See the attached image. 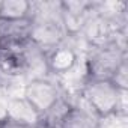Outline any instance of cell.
I'll use <instances>...</instances> for the list:
<instances>
[{
  "instance_id": "obj_1",
  "label": "cell",
  "mask_w": 128,
  "mask_h": 128,
  "mask_svg": "<svg viewBox=\"0 0 128 128\" xmlns=\"http://www.w3.org/2000/svg\"><path fill=\"white\" fill-rule=\"evenodd\" d=\"M29 18L32 23L30 41H33L38 47H41L47 54L60 44H63V41L66 39L68 30L65 24L62 3L59 2L32 3Z\"/></svg>"
},
{
  "instance_id": "obj_2",
  "label": "cell",
  "mask_w": 128,
  "mask_h": 128,
  "mask_svg": "<svg viewBox=\"0 0 128 128\" xmlns=\"http://www.w3.org/2000/svg\"><path fill=\"white\" fill-rule=\"evenodd\" d=\"M126 63L125 45L118 39L94 44L86 57V80L112 82L119 68Z\"/></svg>"
},
{
  "instance_id": "obj_3",
  "label": "cell",
  "mask_w": 128,
  "mask_h": 128,
  "mask_svg": "<svg viewBox=\"0 0 128 128\" xmlns=\"http://www.w3.org/2000/svg\"><path fill=\"white\" fill-rule=\"evenodd\" d=\"M125 94L113 82L108 80H86L82 89L86 106L100 118L125 113Z\"/></svg>"
},
{
  "instance_id": "obj_4",
  "label": "cell",
  "mask_w": 128,
  "mask_h": 128,
  "mask_svg": "<svg viewBox=\"0 0 128 128\" xmlns=\"http://www.w3.org/2000/svg\"><path fill=\"white\" fill-rule=\"evenodd\" d=\"M21 96L41 118V114H44L51 106H54L63 96V94L60 88L51 80L45 77H35L24 86Z\"/></svg>"
},
{
  "instance_id": "obj_5",
  "label": "cell",
  "mask_w": 128,
  "mask_h": 128,
  "mask_svg": "<svg viewBox=\"0 0 128 128\" xmlns=\"http://www.w3.org/2000/svg\"><path fill=\"white\" fill-rule=\"evenodd\" d=\"M24 44L15 47H0V76L15 78L29 74L27 60L23 48Z\"/></svg>"
},
{
  "instance_id": "obj_6",
  "label": "cell",
  "mask_w": 128,
  "mask_h": 128,
  "mask_svg": "<svg viewBox=\"0 0 128 128\" xmlns=\"http://www.w3.org/2000/svg\"><path fill=\"white\" fill-rule=\"evenodd\" d=\"M32 23L26 20H0V47H15L30 41Z\"/></svg>"
},
{
  "instance_id": "obj_7",
  "label": "cell",
  "mask_w": 128,
  "mask_h": 128,
  "mask_svg": "<svg viewBox=\"0 0 128 128\" xmlns=\"http://www.w3.org/2000/svg\"><path fill=\"white\" fill-rule=\"evenodd\" d=\"M101 119L88 106H71L59 128H100Z\"/></svg>"
},
{
  "instance_id": "obj_8",
  "label": "cell",
  "mask_w": 128,
  "mask_h": 128,
  "mask_svg": "<svg viewBox=\"0 0 128 128\" xmlns=\"http://www.w3.org/2000/svg\"><path fill=\"white\" fill-rule=\"evenodd\" d=\"M77 62V54L76 51L68 47L60 44L54 50H51L47 54V63H48V70L57 74H65L68 72Z\"/></svg>"
},
{
  "instance_id": "obj_9",
  "label": "cell",
  "mask_w": 128,
  "mask_h": 128,
  "mask_svg": "<svg viewBox=\"0 0 128 128\" xmlns=\"http://www.w3.org/2000/svg\"><path fill=\"white\" fill-rule=\"evenodd\" d=\"M5 116L32 124L35 126H39V114L32 108V106L23 98H11L6 104V110H5Z\"/></svg>"
},
{
  "instance_id": "obj_10",
  "label": "cell",
  "mask_w": 128,
  "mask_h": 128,
  "mask_svg": "<svg viewBox=\"0 0 128 128\" xmlns=\"http://www.w3.org/2000/svg\"><path fill=\"white\" fill-rule=\"evenodd\" d=\"M32 3L26 0H2L0 20H26L30 17Z\"/></svg>"
},
{
  "instance_id": "obj_11",
  "label": "cell",
  "mask_w": 128,
  "mask_h": 128,
  "mask_svg": "<svg viewBox=\"0 0 128 128\" xmlns=\"http://www.w3.org/2000/svg\"><path fill=\"white\" fill-rule=\"evenodd\" d=\"M0 128H38V126L23 122V120H18V119H14V118H9V116H3L0 119Z\"/></svg>"
},
{
  "instance_id": "obj_12",
  "label": "cell",
  "mask_w": 128,
  "mask_h": 128,
  "mask_svg": "<svg viewBox=\"0 0 128 128\" xmlns=\"http://www.w3.org/2000/svg\"><path fill=\"white\" fill-rule=\"evenodd\" d=\"M38 128H42V126H38Z\"/></svg>"
}]
</instances>
